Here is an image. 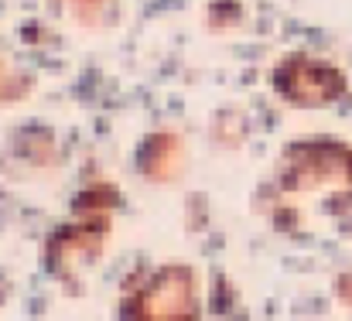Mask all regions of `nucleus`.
<instances>
[{"label": "nucleus", "instance_id": "f257e3e1", "mask_svg": "<svg viewBox=\"0 0 352 321\" xmlns=\"http://www.w3.org/2000/svg\"><path fill=\"white\" fill-rule=\"evenodd\" d=\"M280 185L291 192H315L322 185H352V147L339 140L294 144L280 164Z\"/></svg>", "mask_w": 352, "mask_h": 321}, {"label": "nucleus", "instance_id": "f03ea898", "mask_svg": "<svg viewBox=\"0 0 352 321\" xmlns=\"http://www.w3.org/2000/svg\"><path fill=\"white\" fill-rule=\"evenodd\" d=\"M274 89L294 107H329L346 96L349 82L339 65L311 55H291L274 72Z\"/></svg>", "mask_w": 352, "mask_h": 321}, {"label": "nucleus", "instance_id": "7ed1b4c3", "mask_svg": "<svg viewBox=\"0 0 352 321\" xmlns=\"http://www.w3.org/2000/svg\"><path fill=\"white\" fill-rule=\"evenodd\" d=\"M130 318L137 321H195L199 318V284L188 267L161 270L140 298L130 305Z\"/></svg>", "mask_w": 352, "mask_h": 321}, {"label": "nucleus", "instance_id": "20e7f679", "mask_svg": "<svg viewBox=\"0 0 352 321\" xmlns=\"http://www.w3.org/2000/svg\"><path fill=\"white\" fill-rule=\"evenodd\" d=\"M185 164V151H182V140L171 137V133H154L140 144V154H137V168L154 178V181H168L182 171Z\"/></svg>", "mask_w": 352, "mask_h": 321}, {"label": "nucleus", "instance_id": "39448f33", "mask_svg": "<svg viewBox=\"0 0 352 321\" xmlns=\"http://www.w3.org/2000/svg\"><path fill=\"white\" fill-rule=\"evenodd\" d=\"M24 93H28V79L0 62V103L3 100H24Z\"/></svg>", "mask_w": 352, "mask_h": 321}, {"label": "nucleus", "instance_id": "423d86ee", "mask_svg": "<svg viewBox=\"0 0 352 321\" xmlns=\"http://www.w3.org/2000/svg\"><path fill=\"white\" fill-rule=\"evenodd\" d=\"M107 3H110V0H72V10H76L82 21H96Z\"/></svg>", "mask_w": 352, "mask_h": 321}, {"label": "nucleus", "instance_id": "0eeeda50", "mask_svg": "<svg viewBox=\"0 0 352 321\" xmlns=\"http://www.w3.org/2000/svg\"><path fill=\"white\" fill-rule=\"evenodd\" d=\"M339 298H342L346 305H352V274H346V277L339 280Z\"/></svg>", "mask_w": 352, "mask_h": 321}]
</instances>
